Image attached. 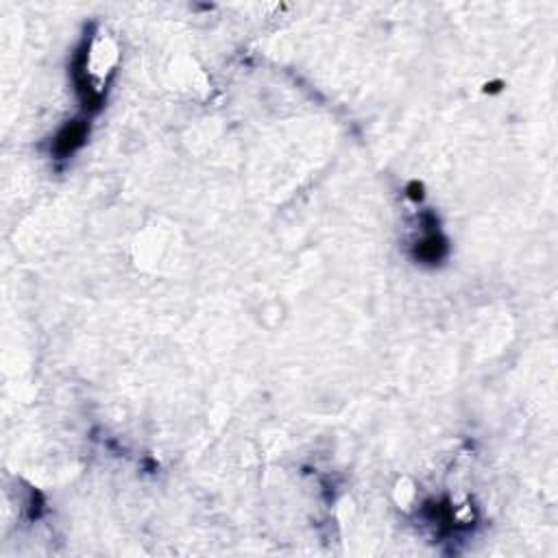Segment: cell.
<instances>
[{"instance_id":"6","label":"cell","mask_w":558,"mask_h":558,"mask_svg":"<svg viewBox=\"0 0 558 558\" xmlns=\"http://www.w3.org/2000/svg\"><path fill=\"white\" fill-rule=\"evenodd\" d=\"M499 90H501V83L499 81L497 83H491V85L489 83L485 85V92H499Z\"/></svg>"},{"instance_id":"1","label":"cell","mask_w":558,"mask_h":558,"mask_svg":"<svg viewBox=\"0 0 558 558\" xmlns=\"http://www.w3.org/2000/svg\"><path fill=\"white\" fill-rule=\"evenodd\" d=\"M90 46H92V27H90V33H85V37L81 40L77 53H74V57H72L70 74H72L74 92H77V96H79V103H81L83 112L96 114V112L103 109V105H105V94H103V90L94 88L90 74H88Z\"/></svg>"},{"instance_id":"4","label":"cell","mask_w":558,"mask_h":558,"mask_svg":"<svg viewBox=\"0 0 558 558\" xmlns=\"http://www.w3.org/2000/svg\"><path fill=\"white\" fill-rule=\"evenodd\" d=\"M42 509H44V497H42L40 491H33V497H31V504H29V517L31 519H40Z\"/></svg>"},{"instance_id":"5","label":"cell","mask_w":558,"mask_h":558,"mask_svg":"<svg viewBox=\"0 0 558 558\" xmlns=\"http://www.w3.org/2000/svg\"><path fill=\"white\" fill-rule=\"evenodd\" d=\"M405 194H408V198L415 201V203L423 201V184H419V182H410L408 186H405Z\"/></svg>"},{"instance_id":"3","label":"cell","mask_w":558,"mask_h":558,"mask_svg":"<svg viewBox=\"0 0 558 558\" xmlns=\"http://www.w3.org/2000/svg\"><path fill=\"white\" fill-rule=\"evenodd\" d=\"M449 253V242L441 232H427L423 234L421 240H417L412 244L410 256L415 262L423 264V266H437L441 264Z\"/></svg>"},{"instance_id":"2","label":"cell","mask_w":558,"mask_h":558,"mask_svg":"<svg viewBox=\"0 0 558 558\" xmlns=\"http://www.w3.org/2000/svg\"><path fill=\"white\" fill-rule=\"evenodd\" d=\"M90 133V124L85 120H70L55 133L50 142V155L53 160H68L85 144Z\"/></svg>"}]
</instances>
